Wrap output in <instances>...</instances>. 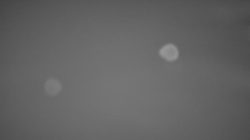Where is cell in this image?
Here are the masks:
<instances>
[{
    "label": "cell",
    "mask_w": 250,
    "mask_h": 140,
    "mask_svg": "<svg viewBox=\"0 0 250 140\" xmlns=\"http://www.w3.org/2000/svg\"><path fill=\"white\" fill-rule=\"evenodd\" d=\"M49 92L52 94H56L61 90L62 85L58 80L55 79H51L48 81Z\"/></svg>",
    "instance_id": "obj_2"
},
{
    "label": "cell",
    "mask_w": 250,
    "mask_h": 140,
    "mask_svg": "<svg viewBox=\"0 0 250 140\" xmlns=\"http://www.w3.org/2000/svg\"><path fill=\"white\" fill-rule=\"evenodd\" d=\"M159 53L163 58L169 61L176 60L178 55V52L177 47L172 44H166L160 50Z\"/></svg>",
    "instance_id": "obj_1"
}]
</instances>
